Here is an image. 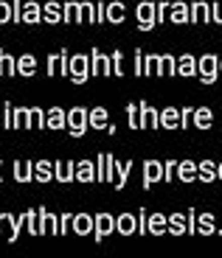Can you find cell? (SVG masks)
<instances>
[{
  "label": "cell",
  "mask_w": 222,
  "mask_h": 258,
  "mask_svg": "<svg viewBox=\"0 0 222 258\" xmlns=\"http://www.w3.org/2000/svg\"><path fill=\"white\" fill-rule=\"evenodd\" d=\"M197 76L203 84H214L216 76H219V56L214 53H203V56L197 59Z\"/></svg>",
  "instance_id": "obj_1"
},
{
  "label": "cell",
  "mask_w": 222,
  "mask_h": 258,
  "mask_svg": "<svg viewBox=\"0 0 222 258\" xmlns=\"http://www.w3.org/2000/svg\"><path fill=\"white\" fill-rule=\"evenodd\" d=\"M87 126H90V112L85 107H71L68 110V132L73 138H82L87 132Z\"/></svg>",
  "instance_id": "obj_2"
},
{
  "label": "cell",
  "mask_w": 222,
  "mask_h": 258,
  "mask_svg": "<svg viewBox=\"0 0 222 258\" xmlns=\"http://www.w3.org/2000/svg\"><path fill=\"white\" fill-rule=\"evenodd\" d=\"M71 79L73 84H85L90 79V62H87V53H73L71 56Z\"/></svg>",
  "instance_id": "obj_3"
},
{
  "label": "cell",
  "mask_w": 222,
  "mask_h": 258,
  "mask_svg": "<svg viewBox=\"0 0 222 258\" xmlns=\"http://www.w3.org/2000/svg\"><path fill=\"white\" fill-rule=\"evenodd\" d=\"M155 6H157V3H152V0L138 3L135 20H138V28H141V31H152V28L157 26V20H155Z\"/></svg>",
  "instance_id": "obj_4"
},
{
  "label": "cell",
  "mask_w": 222,
  "mask_h": 258,
  "mask_svg": "<svg viewBox=\"0 0 222 258\" xmlns=\"http://www.w3.org/2000/svg\"><path fill=\"white\" fill-rule=\"evenodd\" d=\"M113 73V59L104 56L98 48H90V76H110Z\"/></svg>",
  "instance_id": "obj_5"
},
{
  "label": "cell",
  "mask_w": 222,
  "mask_h": 258,
  "mask_svg": "<svg viewBox=\"0 0 222 258\" xmlns=\"http://www.w3.org/2000/svg\"><path fill=\"white\" fill-rule=\"evenodd\" d=\"M113 230H116V216H110V213H98V216H96V227H93V239L101 244Z\"/></svg>",
  "instance_id": "obj_6"
},
{
  "label": "cell",
  "mask_w": 222,
  "mask_h": 258,
  "mask_svg": "<svg viewBox=\"0 0 222 258\" xmlns=\"http://www.w3.org/2000/svg\"><path fill=\"white\" fill-rule=\"evenodd\" d=\"M163 182V160H144V188Z\"/></svg>",
  "instance_id": "obj_7"
},
{
  "label": "cell",
  "mask_w": 222,
  "mask_h": 258,
  "mask_svg": "<svg viewBox=\"0 0 222 258\" xmlns=\"http://www.w3.org/2000/svg\"><path fill=\"white\" fill-rule=\"evenodd\" d=\"M189 23H211V3L205 0L189 3Z\"/></svg>",
  "instance_id": "obj_8"
},
{
  "label": "cell",
  "mask_w": 222,
  "mask_h": 258,
  "mask_svg": "<svg viewBox=\"0 0 222 258\" xmlns=\"http://www.w3.org/2000/svg\"><path fill=\"white\" fill-rule=\"evenodd\" d=\"M0 236L6 241H17L20 239V225L12 213H0Z\"/></svg>",
  "instance_id": "obj_9"
},
{
  "label": "cell",
  "mask_w": 222,
  "mask_h": 258,
  "mask_svg": "<svg viewBox=\"0 0 222 258\" xmlns=\"http://www.w3.org/2000/svg\"><path fill=\"white\" fill-rule=\"evenodd\" d=\"M141 107V129H160V112L149 107L146 101H138Z\"/></svg>",
  "instance_id": "obj_10"
},
{
  "label": "cell",
  "mask_w": 222,
  "mask_h": 258,
  "mask_svg": "<svg viewBox=\"0 0 222 258\" xmlns=\"http://www.w3.org/2000/svg\"><path fill=\"white\" fill-rule=\"evenodd\" d=\"M37 216H39V230L51 233V236H59V216H53V213L45 211L42 205L37 208Z\"/></svg>",
  "instance_id": "obj_11"
},
{
  "label": "cell",
  "mask_w": 222,
  "mask_h": 258,
  "mask_svg": "<svg viewBox=\"0 0 222 258\" xmlns=\"http://www.w3.org/2000/svg\"><path fill=\"white\" fill-rule=\"evenodd\" d=\"M53 177H57L59 182L76 180V163L73 160H53Z\"/></svg>",
  "instance_id": "obj_12"
},
{
  "label": "cell",
  "mask_w": 222,
  "mask_h": 258,
  "mask_svg": "<svg viewBox=\"0 0 222 258\" xmlns=\"http://www.w3.org/2000/svg\"><path fill=\"white\" fill-rule=\"evenodd\" d=\"M45 129H53V132L68 129V112L62 110V107H51L48 115H45Z\"/></svg>",
  "instance_id": "obj_13"
},
{
  "label": "cell",
  "mask_w": 222,
  "mask_h": 258,
  "mask_svg": "<svg viewBox=\"0 0 222 258\" xmlns=\"http://www.w3.org/2000/svg\"><path fill=\"white\" fill-rule=\"evenodd\" d=\"M93 227H96V216H87V213H73L71 230L76 233V236H87V233H93Z\"/></svg>",
  "instance_id": "obj_14"
},
{
  "label": "cell",
  "mask_w": 222,
  "mask_h": 258,
  "mask_svg": "<svg viewBox=\"0 0 222 258\" xmlns=\"http://www.w3.org/2000/svg\"><path fill=\"white\" fill-rule=\"evenodd\" d=\"M116 233H121V236L138 233V216L135 213H121V216H116Z\"/></svg>",
  "instance_id": "obj_15"
},
{
  "label": "cell",
  "mask_w": 222,
  "mask_h": 258,
  "mask_svg": "<svg viewBox=\"0 0 222 258\" xmlns=\"http://www.w3.org/2000/svg\"><path fill=\"white\" fill-rule=\"evenodd\" d=\"M191 126H197V129H211L214 126V112H211V107H194Z\"/></svg>",
  "instance_id": "obj_16"
},
{
  "label": "cell",
  "mask_w": 222,
  "mask_h": 258,
  "mask_svg": "<svg viewBox=\"0 0 222 258\" xmlns=\"http://www.w3.org/2000/svg\"><path fill=\"white\" fill-rule=\"evenodd\" d=\"M76 182H96V160H76Z\"/></svg>",
  "instance_id": "obj_17"
},
{
  "label": "cell",
  "mask_w": 222,
  "mask_h": 258,
  "mask_svg": "<svg viewBox=\"0 0 222 258\" xmlns=\"http://www.w3.org/2000/svg\"><path fill=\"white\" fill-rule=\"evenodd\" d=\"M53 180V160H34V182Z\"/></svg>",
  "instance_id": "obj_18"
},
{
  "label": "cell",
  "mask_w": 222,
  "mask_h": 258,
  "mask_svg": "<svg viewBox=\"0 0 222 258\" xmlns=\"http://www.w3.org/2000/svg\"><path fill=\"white\" fill-rule=\"evenodd\" d=\"M169 20L175 23V26H186V23H189V3H183V0L172 3L169 6Z\"/></svg>",
  "instance_id": "obj_19"
},
{
  "label": "cell",
  "mask_w": 222,
  "mask_h": 258,
  "mask_svg": "<svg viewBox=\"0 0 222 258\" xmlns=\"http://www.w3.org/2000/svg\"><path fill=\"white\" fill-rule=\"evenodd\" d=\"M17 225L20 227H26L28 233H31V236H39V216H37V211H26V213H20L17 216Z\"/></svg>",
  "instance_id": "obj_20"
},
{
  "label": "cell",
  "mask_w": 222,
  "mask_h": 258,
  "mask_svg": "<svg viewBox=\"0 0 222 258\" xmlns=\"http://www.w3.org/2000/svg\"><path fill=\"white\" fill-rule=\"evenodd\" d=\"M177 76H183V79L197 76V59L191 53H183V56L177 59Z\"/></svg>",
  "instance_id": "obj_21"
},
{
  "label": "cell",
  "mask_w": 222,
  "mask_h": 258,
  "mask_svg": "<svg viewBox=\"0 0 222 258\" xmlns=\"http://www.w3.org/2000/svg\"><path fill=\"white\" fill-rule=\"evenodd\" d=\"M14 180L17 182H31L34 180V160H17L14 163Z\"/></svg>",
  "instance_id": "obj_22"
},
{
  "label": "cell",
  "mask_w": 222,
  "mask_h": 258,
  "mask_svg": "<svg viewBox=\"0 0 222 258\" xmlns=\"http://www.w3.org/2000/svg\"><path fill=\"white\" fill-rule=\"evenodd\" d=\"M124 20H127V6L118 3V0H110V3H107V23L118 26V23H124Z\"/></svg>",
  "instance_id": "obj_23"
},
{
  "label": "cell",
  "mask_w": 222,
  "mask_h": 258,
  "mask_svg": "<svg viewBox=\"0 0 222 258\" xmlns=\"http://www.w3.org/2000/svg\"><path fill=\"white\" fill-rule=\"evenodd\" d=\"M160 129H180V110L177 107L160 110Z\"/></svg>",
  "instance_id": "obj_24"
},
{
  "label": "cell",
  "mask_w": 222,
  "mask_h": 258,
  "mask_svg": "<svg viewBox=\"0 0 222 258\" xmlns=\"http://www.w3.org/2000/svg\"><path fill=\"white\" fill-rule=\"evenodd\" d=\"M110 126V112L104 110V107H93L90 110V129H107Z\"/></svg>",
  "instance_id": "obj_25"
},
{
  "label": "cell",
  "mask_w": 222,
  "mask_h": 258,
  "mask_svg": "<svg viewBox=\"0 0 222 258\" xmlns=\"http://www.w3.org/2000/svg\"><path fill=\"white\" fill-rule=\"evenodd\" d=\"M149 233L152 236L169 233V216H163V213H149Z\"/></svg>",
  "instance_id": "obj_26"
},
{
  "label": "cell",
  "mask_w": 222,
  "mask_h": 258,
  "mask_svg": "<svg viewBox=\"0 0 222 258\" xmlns=\"http://www.w3.org/2000/svg\"><path fill=\"white\" fill-rule=\"evenodd\" d=\"M177 180H180V182L197 180V163L194 160H180V163H177Z\"/></svg>",
  "instance_id": "obj_27"
},
{
  "label": "cell",
  "mask_w": 222,
  "mask_h": 258,
  "mask_svg": "<svg viewBox=\"0 0 222 258\" xmlns=\"http://www.w3.org/2000/svg\"><path fill=\"white\" fill-rule=\"evenodd\" d=\"M169 233L172 236H183V233H189V219H186V213H172L169 216Z\"/></svg>",
  "instance_id": "obj_28"
},
{
  "label": "cell",
  "mask_w": 222,
  "mask_h": 258,
  "mask_svg": "<svg viewBox=\"0 0 222 258\" xmlns=\"http://www.w3.org/2000/svg\"><path fill=\"white\" fill-rule=\"evenodd\" d=\"M0 76H17V59L0 48Z\"/></svg>",
  "instance_id": "obj_29"
},
{
  "label": "cell",
  "mask_w": 222,
  "mask_h": 258,
  "mask_svg": "<svg viewBox=\"0 0 222 258\" xmlns=\"http://www.w3.org/2000/svg\"><path fill=\"white\" fill-rule=\"evenodd\" d=\"M130 174H132V160H127V163H116V191H121V188L127 185V180H130Z\"/></svg>",
  "instance_id": "obj_30"
},
{
  "label": "cell",
  "mask_w": 222,
  "mask_h": 258,
  "mask_svg": "<svg viewBox=\"0 0 222 258\" xmlns=\"http://www.w3.org/2000/svg\"><path fill=\"white\" fill-rule=\"evenodd\" d=\"M42 20V3H23V23H39Z\"/></svg>",
  "instance_id": "obj_31"
},
{
  "label": "cell",
  "mask_w": 222,
  "mask_h": 258,
  "mask_svg": "<svg viewBox=\"0 0 222 258\" xmlns=\"http://www.w3.org/2000/svg\"><path fill=\"white\" fill-rule=\"evenodd\" d=\"M42 20H45V23H59V20H62V3H57V0H48L45 6H42Z\"/></svg>",
  "instance_id": "obj_32"
},
{
  "label": "cell",
  "mask_w": 222,
  "mask_h": 258,
  "mask_svg": "<svg viewBox=\"0 0 222 258\" xmlns=\"http://www.w3.org/2000/svg\"><path fill=\"white\" fill-rule=\"evenodd\" d=\"M62 20L65 23H85V17H82V3H65L62 6Z\"/></svg>",
  "instance_id": "obj_33"
},
{
  "label": "cell",
  "mask_w": 222,
  "mask_h": 258,
  "mask_svg": "<svg viewBox=\"0 0 222 258\" xmlns=\"http://www.w3.org/2000/svg\"><path fill=\"white\" fill-rule=\"evenodd\" d=\"M17 73L20 76H34V73H37V59L31 56V53H23V56L17 59Z\"/></svg>",
  "instance_id": "obj_34"
},
{
  "label": "cell",
  "mask_w": 222,
  "mask_h": 258,
  "mask_svg": "<svg viewBox=\"0 0 222 258\" xmlns=\"http://www.w3.org/2000/svg\"><path fill=\"white\" fill-rule=\"evenodd\" d=\"M197 233H200V236L216 233V219L211 216V213H200V216H197Z\"/></svg>",
  "instance_id": "obj_35"
},
{
  "label": "cell",
  "mask_w": 222,
  "mask_h": 258,
  "mask_svg": "<svg viewBox=\"0 0 222 258\" xmlns=\"http://www.w3.org/2000/svg\"><path fill=\"white\" fill-rule=\"evenodd\" d=\"M197 177L203 182H214L216 180V163L214 160H200V166H197Z\"/></svg>",
  "instance_id": "obj_36"
},
{
  "label": "cell",
  "mask_w": 222,
  "mask_h": 258,
  "mask_svg": "<svg viewBox=\"0 0 222 258\" xmlns=\"http://www.w3.org/2000/svg\"><path fill=\"white\" fill-rule=\"evenodd\" d=\"M157 76H177V59L175 56H160Z\"/></svg>",
  "instance_id": "obj_37"
},
{
  "label": "cell",
  "mask_w": 222,
  "mask_h": 258,
  "mask_svg": "<svg viewBox=\"0 0 222 258\" xmlns=\"http://www.w3.org/2000/svg\"><path fill=\"white\" fill-rule=\"evenodd\" d=\"M31 107H14V129H28Z\"/></svg>",
  "instance_id": "obj_38"
},
{
  "label": "cell",
  "mask_w": 222,
  "mask_h": 258,
  "mask_svg": "<svg viewBox=\"0 0 222 258\" xmlns=\"http://www.w3.org/2000/svg\"><path fill=\"white\" fill-rule=\"evenodd\" d=\"M45 115L39 107H31V115H28V129H45Z\"/></svg>",
  "instance_id": "obj_39"
},
{
  "label": "cell",
  "mask_w": 222,
  "mask_h": 258,
  "mask_svg": "<svg viewBox=\"0 0 222 258\" xmlns=\"http://www.w3.org/2000/svg\"><path fill=\"white\" fill-rule=\"evenodd\" d=\"M127 123H130V129H141V107L138 104H127Z\"/></svg>",
  "instance_id": "obj_40"
},
{
  "label": "cell",
  "mask_w": 222,
  "mask_h": 258,
  "mask_svg": "<svg viewBox=\"0 0 222 258\" xmlns=\"http://www.w3.org/2000/svg\"><path fill=\"white\" fill-rule=\"evenodd\" d=\"M157 68H160V56H144V76H157Z\"/></svg>",
  "instance_id": "obj_41"
},
{
  "label": "cell",
  "mask_w": 222,
  "mask_h": 258,
  "mask_svg": "<svg viewBox=\"0 0 222 258\" xmlns=\"http://www.w3.org/2000/svg\"><path fill=\"white\" fill-rule=\"evenodd\" d=\"M96 182H107V152L96 157Z\"/></svg>",
  "instance_id": "obj_42"
},
{
  "label": "cell",
  "mask_w": 222,
  "mask_h": 258,
  "mask_svg": "<svg viewBox=\"0 0 222 258\" xmlns=\"http://www.w3.org/2000/svg\"><path fill=\"white\" fill-rule=\"evenodd\" d=\"M59 76H71V53H68V48L59 51Z\"/></svg>",
  "instance_id": "obj_43"
},
{
  "label": "cell",
  "mask_w": 222,
  "mask_h": 258,
  "mask_svg": "<svg viewBox=\"0 0 222 258\" xmlns=\"http://www.w3.org/2000/svg\"><path fill=\"white\" fill-rule=\"evenodd\" d=\"M113 76H124V53H121V51H113Z\"/></svg>",
  "instance_id": "obj_44"
},
{
  "label": "cell",
  "mask_w": 222,
  "mask_h": 258,
  "mask_svg": "<svg viewBox=\"0 0 222 258\" xmlns=\"http://www.w3.org/2000/svg\"><path fill=\"white\" fill-rule=\"evenodd\" d=\"M82 17H85V23L87 26H93L96 23V0H87V3H82Z\"/></svg>",
  "instance_id": "obj_45"
},
{
  "label": "cell",
  "mask_w": 222,
  "mask_h": 258,
  "mask_svg": "<svg viewBox=\"0 0 222 258\" xmlns=\"http://www.w3.org/2000/svg\"><path fill=\"white\" fill-rule=\"evenodd\" d=\"M169 6H172L169 0H160V3L155 6V20H157V26H160V23H163V20L169 17Z\"/></svg>",
  "instance_id": "obj_46"
},
{
  "label": "cell",
  "mask_w": 222,
  "mask_h": 258,
  "mask_svg": "<svg viewBox=\"0 0 222 258\" xmlns=\"http://www.w3.org/2000/svg\"><path fill=\"white\" fill-rule=\"evenodd\" d=\"M3 126L14 129V104H3Z\"/></svg>",
  "instance_id": "obj_47"
},
{
  "label": "cell",
  "mask_w": 222,
  "mask_h": 258,
  "mask_svg": "<svg viewBox=\"0 0 222 258\" xmlns=\"http://www.w3.org/2000/svg\"><path fill=\"white\" fill-rule=\"evenodd\" d=\"M45 73L48 76H57L59 73V53H51V56L45 59Z\"/></svg>",
  "instance_id": "obj_48"
},
{
  "label": "cell",
  "mask_w": 222,
  "mask_h": 258,
  "mask_svg": "<svg viewBox=\"0 0 222 258\" xmlns=\"http://www.w3.org/2000/svg\"><path fill=\"white\" fill-rule=\"evenodd\" d=\"M135 216H138V233H141V236H144V233H149V213L138 211Z\"/></svg>",
  "instance_id": "obj_49"
},
{
  "label": "cell",
  "mask_w": 222,
  "mask_h": 258,
  "mask_svg": "<svg viewBox=\"0 0 222 258\" xmlns=\"http://www.w3.org/2000/svg\"><path fill=\"white\" fill-rule=\"evenodd\" d=\"M191 115H194V107H180V129L191 126Z\"/></svg>",
  "instance_id": "obj_50"
},
{
  "label": "cell",
  "mask_w": 222,
  "mask_h": 258,
  "mask_svg": "<svg viewBox=\"0 0 222 258\" xmlns=\"http://www.w3.org/2000/svg\"><path fill=\"white\" fill-rule=\"evenodd\" d=\"M71 225H73V213H62L59 216V236H65L71 230Z\"/></svg>",
  "instance_id": "obj_51"
},
{
  "label": "cell",
  "mask_w": 222,
  "mask_h": 258,
  "mask_svg": "<svg viewBox=\"0 0 222 258\" xmlns=\"http://www.w3.org/2000/svg\"><path fill=\"white\" fill-rule=\"evenodd\" d=\"M9 20H12V3L0 0V26H6Z\"/></svg>",
  "instance_id": "obj_52"
},
{
  "label": "cell",
  "mask_w": 222,
  "mask_h": 258,
  "mask_svg": "<svg viewBox=\"0 0 222 258\" xmlns=\"http://www.w3.org/2000/svg\"><path fill=\"white\" fill-rule=\"evenodd\" d=\"M175 171H177V160H166L163 163V180L172 182L175 180Z\"/></svg>",
  "instance_id": "obj_53"
},
{
  "label": "cell",
  "mask_w": 222,
  "mask_h": 258,
  "mask_svg": "<svg viewBox=\"0 0 222 258\" xmlns=\"http://www.w3.org/2000/svg\"><path fill=\"white\" fill-rule=\"evenodd\" d=\"M96 23H107V0H96Z\"/></svg>",
  "instance_id": "obj_54"
},
{
  "label": "cell",
  "mask_w": 222,
  "mask_h": 258,
  "mask_svg": "<svg viewBox=\"0 0 222 258\" xmlns=\"http://www.w3.org/2000/svg\"><path fill=\"white\" fill-rule=\"evenodd\" d=\"M12 20H23V0H12Z\"/></svg>",
  "instance_id": "obj_55"
},
{
  "label": "cell",
  "mask_w": 222,
  "mask_h": 258,
  "mask_svg": "<svg viewBox=\"0 0 222 258\" xmlns=\"http://www.w3.org/2000/svg\"><path fill=\"white\" fill-rule=\"evenodd\" d=\"M211 23L222 26V3H211Z\"/></svg>",
  "instance_id": "obj_56"
},
{
  "label": "cell",
  "mask_w": 222,
  "mask_h": 258,
  "mask_svg": "<svg viewBox=\"0 0 222 258\" xmlns=\"http://www.w3.org/2000/svg\"><path fill=\"white\" fill-rule=\"evenodd\" d=\"M132 73H135V76H144V53L141 51H135V71Z\"/></svg>",
  "instance_id": "obj_57"
},
{
  "label": "cell",
  "mask_w": 222,
  "mask_h": 258,
  "mask_svg": "<svg viewBox=\"0 0 222 258\" xmlns=\"http://www.w3.org/2000/svg\"><path fill=\"white\" fill-rule=\"evenodd\" d=\"M216 180H222V163H216Z\"/></svg>",
  "instance_id": "obj_58"
},
{
  "label": "cell",
  "mask_w": 222,
  "mask_h": 258,
  "mask_svg": "<svg viewBox=\"0 0 222 258\" xmlns=\"http://www.w3.org/2000/svg\"><path fill=\"white\" fill-rule=\"evenodd\" d=\"M0 182H3V157H0Z\"/></svg>",
  "instance_id": "obj_59"
},
{
  "label": "cell",
  "mask_w": 222,
  "mask_h": 258,
  "mask_svg": "<svg viewBox=\"0 0 222 258\" xmlns=\"http://www.w3.org/2000/svg\"><path fill=\"white\" fill-rule=\"evenodd\" d=\"M219 73H222V56H219Z\"/></svg>",
  "instance_id": "obj_60"
}]
</instances>
